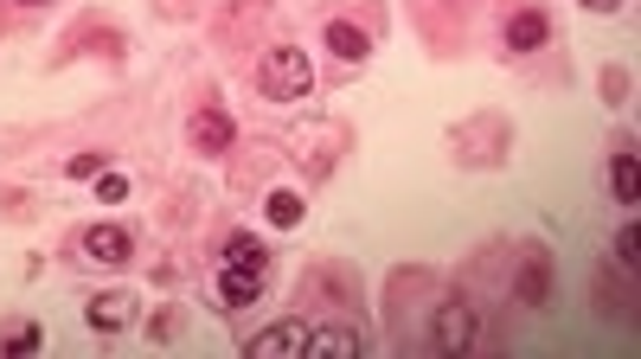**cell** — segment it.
<instances>
[{"label":"cell","instance_id":"6da1fadb","mask_svg":"<svg viewBox=\"0 0 641 359\" xmlns=\"http://www.w3.org/2000/svg\"><path fill=\"white\" fill-rule=\"evenodd\" d=\"M257 84H264V97H270V103H302V97L315 90V65H308V52H302V46H277V52L264 59Z\"/></svg>","mask_w":641,"mask_h":359},{"label":"cell","instance_id":"7a4b0ae2","mask_svg":"<svg viewBox=\"0 0 641 359\" xmlns=\"http://www.w3.org/2000/svg\"><path fill=\"white\" fill-rule=\"evenodd\" d=\"M475 328H482V315H475V302L469 295H449L443 308H436V321H430V347L443 359H462L475 347Z\"/></svg>","mask_w":641,"mask_h":359},{"label":"cell","instance_id":"3957f363","mask_svg":"<svg viewBox=\"0 0 641 359\" xmlns=\"http://www.w3.org/2000/svg\"><path fill=\"white\" fill-rule=\"evenodd\" d=\"M283 354H315V328L308 321H277L251 341V359H283Z\"/></svg>","mask_w":641,"mask_h":359},{"label":"cell","instance_id":"277c9868","mask_svg":"<svg viewBox=\"0 0 641 359\" xmlns=\"http://www.w3.org/2000/svg\"><path fill=\"white\" fill-rule=\"evenodd\" d=\"M77 251H84L90 264H129V257H136V238H129L123 225H90V231L77 238Z\"/></svg>","mask_w":641,"mask_h":359},{"label":"cell","instance_id":"5b68a950","mask_svg":"<svg viewBox=\"0 0 641 359\" xmlns=\"http://www.w3.org/2000/svg\"><path fill=\"white\" fill-rule=\"evenodd\" d=\"M84 321H90L97 334H123V328L136 321V295H123V289H110V295H90Z\"/></svg>","mask_w":641,"mask_h":359},{"label":"cell","instance_id":"8992f818","mask_svg":"<svg viewBox=\"0 0 641 359\" xmlns=\"http://www.w3.org/2000/svg\"><path fill=\"white\" fill-rule=\"evenodd\" d=\"M546 39H552V20H546L539 7H520L513 26H507V52H539Z\"/></svg>","mask_w":641,"mask_h":359},{"label":"cell","instance_id":"52a82bcc","mask_svg":"<svg viewBox=\"0 0 641 359\" xmlns=\"http://www.w3.org/2000/svg\"><path fill=\"white\" fill-rule=\"evenodd\" d=\"M264 283H270L264 270H231V264L218 270V295H225V308H251V302L264 295Z\"/></svg>","mask_w":641,"mask_h":359},{"label":"cell","instance_id":"ba28073f","mask_svg":"<svg viewBox=\"0 0 641 359\" xmlns=\"http://www.w3.org/2000/svg\"><path fill=\"white\" fill-rule=\"evenodd\" d=\"M546 295H552V264H546V251H526V277H520V302H526V308H546Z\"/></svg>","mask_w":641,"mask_h":359},{"label":"cell","instance_id":"9c48e42d","mask_svg":"<svg viewBox=\"0 0 641 359\" xmlns=\"http://www.w3.org/2000/svg\"><path fill=\"white\" fill-rule=\"evenodd\" d=\"M328 52H334V59H347V65H359V59L372 52V39L359 33L354 20H328Z\"/></svg>","mask_w":641,"mask_h":359},{"label":"cell","instance_id":"30bf717a","mask_svg":"<svg viewBox=\"0 0 641 359\" xmlns=\"http://www.w3.org/2000/svg\"><path fill=\"white\" fill-rule=\"evenodd\" d=\"M193 142L206 148V154H225V148H231V116H225V110H200V116H193Z\"/></svg>","mask_w":641,"mask_h":359},{"label":"cell","instance_id":"8fae6325","mask_svg":"<svg viewBox=\"0 0 641 359\" xmlns=\"http://www.w3.org/2000/svg\"><path fill=\"white\" fill-rule=\"evenodd\" d=\"M225 264H231V270H264V277H270V251H264L257 238H231V244H225Z\"/></svg>","mask_w":641,"mask_h":359},{"label":"cell","instance_id":"7c38bea8","mask_svg":"<svg viewBox=\"0 0 641 359\" xmlns=\"http://www.w3.org/2000/svg\"><path fill=\"white\" fill-rule=\"evenodd\" d=\"M636 148H623L616 161H610V187H616V206H636Z\"/></svg>","mask_w":641,"mask_h":359},{"label":"cell","instance_id":"4fadbf2b","mask_svg":"<svg viewBox=\"0 0 641 359\" xmlns=\"http://www.w3.org/2000/svg\"><path fill=\"white\" fill-rule=\"evenodd\" d=\"M39 341H46V334H39L33 321H13V328H7V341H0V354H7V359H26V354H39Z\"/></svg>","mask_w":641,"mask_h":359},{"label":"cell","instance_id":"5bb4252c","mask_svg":"<svg viewBox=\"0 0 641 359\" xmlns=\"http://www.w3.org/2000/svg\"><path fill=\"white\" fill-rule=\"evenodd\" d=\"M264 213H270V225H277V231H295V225H302V193H270V206H264Z\"/></svg>","mask_w":641,"mask_h":359},{"label":"cell","instance_id":"9a60e30c","mask_svg":"<svg viewBox=\"0 0 641 359\" xmlns=\"http://www.w3.org/2000/svg\"><path fill=\"white\" fill-rule=\"evenodd\" d=\"M97 200H110V206L129 200V180H123V174H97Z\"/></svg>","mask_w":641,"mask_h":359},{"label":"cell","instance_id":"2e32d148","mask_svg":"<svg viewBox=\"0 0 641 359\" xmlns=\"http://www.w3.org/2000/svg\"><path fill=\"white\" fill-rule=\"evenodd\" d=\"M65 174H72V180H97V174H103V154H72Z\"/></svg>","mask_w":641,"mask_h":359},{"label":"cell","instance_id":"e0dca14e","mask_svg":"<svg viewBox=\"0 0 641 359\" xmlns=\"http://www.w3.org/2000/svg\"><path fill=\"white\" fill-rule=\"evenodd\" d=\"M616 264H623V270H636V225H623V231H616Z\"/></svg>","mask_w":641,"mask_h":359},{"label":"cell","instance_id":"ac0fdd59","mask_svg":"<svg viewBox=\"0 0 641 359\" xmlns=\"http://www.w3.org/2000/svg\"><path fill=\"white\" fill-rule=\"evenodd\" d=\"M584 7H590V13H616L623 0H584Z\"/></svg>","mask_w":641,"mask_h":359}]
</instances>
